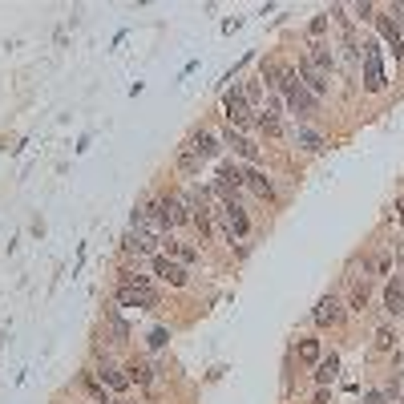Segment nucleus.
I'll return each instance as SVG.
<instances>
[{"mask_svg": "<svg viewBox=\"0 0 404 404\" xmlns=\"http://www.w3.org/2000/svg\"><path fill=\"white\" fill-rule=\"evenodd\" d=\"M299 356H304L308 364H315V360H319V340H304L299 343Z\"/></svg>", "mask_w": 404, "mask_h": 404, "instance_id": "a878e982", "label": "nucleus"}, {"mask_svg": "<svg viewBox=\"0 0 404 404\" xmlns=\"http://www.w3.org/2000/svg\"><path fill=\"white\" fill-rule=\"evenodd\" d=\"M122 372H125L129 384H142V388H150V384H154V364H150V360H129Z\"/></svg>", "mask_w": 404, "mask_h": 404, "instance_id": "2eb2a0df", "label": "nucleus"}, {"mask_svg": "<svg viewBox=\"0 0 404 404\" xmlns=\"http://www.w3.org/2000/svg\"><path fill=\"white\" fill-rule=\"evenodd\" d=\"M222 146H231L235 154L247 158V162H259V158H263V154H259V146H255L251 138H243L239 129H226V134H222Z\"/></svg>", "mask_w": 404, "mask_h": 404, "instance_id": "ddd939ff", "label": "nucleus"}, {"mask_svg": "<svg viewBox=\"0 0 404 404\" xmlns=\"http://www.w3.org/2000/svg\"><path fill=\"white\" fill-rule=\"evenodd\" d=\"M222 109H226V122H231V129L251 122V105H247V97H243V89H226V94H222Z\"/></svg>", "mask_w": 404, "mask_h": 404, "instance_id": "9d476101", "label": "nucleus"}, {"mask_svg": "<svg viewBox=\"0 0 404 404\" xmlns=\"http://www.w3.org/2000/svg\"><path fill=\"white\" fill-rule=\"evenodd\" d=\"M187 146L202 158V162H206V158H218V150H222V142H218L211 129H194V134L187 138Z\"/></svg>", "mask_w": 404, "mask_h": 404, "instance_id": "f8f14e48", "label": "nucleus"}, {"mask_svg": "<svg viewBox=\"0 0 404 404\" xmlns=\"http://www.w3.org/2000/svg\"><path fill=\"white\" fill-rule=\"evenodd\" d=\"M388 17H401V25H404V4H392V8H388Z\"/></svg>", "mask_w": 404, "mask_h": 404, "instance_id": "cd10ccee", "label": "nucleus"}, {"mask_svg": "<svg viewBox=\"0 0 404 404\" xmlns=\"http://www.w3.org/2000/svg\"><path fill=\"white\" fill-rule=\"evenodd\" d=\"M364 85H368V94H380V89H384V69H380L376 45H364Z\"/></svg>", "mask_w": 404, "mask_h": 404, "instance_id": "9b49d317", "label": "nucleus"}, {"mask_svg": "<svg viewBox=\"0 0 404 404\" xmlns=\"http://www.w3.org/2000/svg\"><path fill=\"white\" fill-rule=\"evenodd\" d=\"M368 308V275H352V291H348V311H364Z\"/></svg>", "mask_w": 404, "mask_h": 404, "instance_id": "a211bd4d", "label": "nucleus"}, {"mask_svg": "<svg viewBox=\"0 0 404 404\" xmlns=\"http://www.w3.org/2000/svg\"><path fill=\"white\" fill-rule=\"evenodd\" d=\"M376 25H380V32H384V36H388V45H392V53H396V57H401V53H404V32L396 29V21H392V17H388V12H384V17H376Z\"/></svg>", "mask_w": 404, "mask_h": 404, "instance_id": "aec40b11", "label": "nucleus"}, {"mask_svg": "<svg viewBox=\"0 0 404 404\" xmlns=\"http://www.w3.org/2000/svg\"><path fill=\"white\" fill-rule=\"evenodd\" d=\"M150 267H154L158 279L170 283V287H187V283H190V271L178 263V259H170V255H154V259H150Z\"/></svg>", "mask_w": 404, "mask_h": 404, "instance_id": "7ed1b4c3", "label": "nucleus"}, {"mask_svg": "<svg viewBox=\"0 0 404 404\" xmlns=\"http://www.w3.org/2000/svg\"><path fill=\"white\" fill-rule=\"evenodd\" d=\"M396 211H401V218H404V198H401V202H396Z\"/></svg>", "mask_w": 404, "mask_h": 404, "instance_id": "7c9ffc66", "label": "nucleus"}, {"mask_svg": "<svg viewBox=\"0 0 404 404\" xmlns=\"http://www.w3.org/2000/svg\"><path fill=\"white\" fill-rule=\"evenodd\" d=\"M101 332H105L109 348H125V343H129V323L118 315V308H105V315H101Z\"/></svg>", "mask_w": 404, "mask_h": 404, "instance_id": "1a4fd4ad", "label": "nucleus"}, {"mask_svg": "<svg viewBox=\"0 0 404 404\" xmlns=\"http://www.w3.org/2000/svg\"><path fill=\"white\" fill-rule=\"evenodd\" d=\"M401 401H404V384H401Z\"/></svg>", "mask_w": 404, "mask_h": 404, "instance_id": "2f4dec72", "label": "nucleus"}, {"mask_svg": "<svg viewBox=\"0 0 404 404\" xmlns=\"http://www.w3.org/2000/svg\"><path fill=\"white\" fill-rule=\"evenodd\" d=\"M384 311L388 315H404V283L401 279H392L384 287Z\"/></svg>", "mask_w": 404, "mask_h": 404, "instance_id": "6ab92c4d", "label": "nucleus"}, {"mask_svg": "<svg viewBox=\"0 0 404 404\" xmlns=\"http://www.w3.org/2000/svg\"><path fill=\"white\" fill-rule=\"evenodd\" d=\"M174 162H178V170H182V174H202V158L194 154L187 142L178 146V158H174Z\"/></svg>", "mask_w": 404, "mask_h": 404, "instance_id": "412c9836", "label": "nucleus"}, {"mask_svg": "<svg viewBox=\"0 0 404 404\" xmlns=\"http://www.w3.org/2000/svg\"><path fill=\"white\" fill-rule=\"evenodd\" d=\"M243 187H247L255 198H263V202L275 198V187H271V178H267L263 170H247V174H243Z\"/></svg>", "mask_w": 404, "mask_h": 404, "instance_id": "4468645a", "label": "nucleus"}, {"mask_svg": "<svg viewBox=\"0 0 404 404\" xmlns=\"http://www.w3.org/2000/svg\"><path fill=\"white\" fill-rule=\"evenodd\" d=\"M166 340H170V332H166V328H154V332H150V343H154V348H162Z\"/></svg>", "mask_w": 404, "mask_h": 404, "instance_id": "bb28decb", "label": "nucleus"}, {"mask_svg": "<svg viewBox=\"0 0 404 404\" xmlns=\"http://www.w3.org/2000/svg\"><path fill=\"white\" fill-rule=\"evenodd\" d=\"M215 215H222V226H226V239H231V243L247 235V226H251V222H247V211H243L239 202H222Z\"/></svg>", "mask_w": 404, "mask_h": 404, "instance_id": "423d86ee", "label": "nucleus"}, {"mask_svg": "<svg viewBox=\"0 0 404 404\" xmlns=\"http://www.w3.org/2000/svg\"><path fill=\"white\" fill-rule=\"evenodd\" d=\"M283 101H287V109H291V114H295L299 122H304V118H311V114L319 109V101H315V97L304 89V85H299V77H295V85H291V89L283 94Z\"/></svg>", "mask_w": 404, "mask_h": 404, "instance_id": "6e6552de", "label": "nucleus"}, {"mask_svg": "<svg viewBox=\"0 0 404 404\" xmlns=\"http://www.w3.org/2000/svg\"><path fill=\"white\" fill-rule=\"evenodd\" d=\"M336 372H340V360H336V356L319 360V368H315V384H319V388H328V384L336 380Z\"/></svg>", "mask_w": 404, "mask_h": 404, "instance_id": "4be33fe9", "label": "nucleus"}, {"mask_svg": "<svg viewBox=\"0 0 404 404\" xmlns=\"http://www.w3.org/2000/svg\"><path fill=\"white\" fill-rule=\"evenodd\" d=\"M243 97H247L251 109H255V105H263V81H247V85H243Z\"/></svg>", "mask_w": 404, "mask_h": 404, "instance_id": "b1692460", "label": "nucleus"}, {"mask_svg": "<svg viewBox=\"0 0 404 404\" xmlns=\"http://www.w3.org/2000/svg\"><path fill=\"white\" fill-rule=\"evenodd\" d=\"M343 315H348V308H343L340 295H323V299L315 304V311H311V319H315L319 328H340Z\"/></svg>", "mask_w": 404, "mask_h": 404, "instance_id": "20e7f679", "label": "nucleus"}, {"mask_svg": "<svg viewBox=\"0 0 404 404\" xmlns=\"http://www.w3.org/2000/svg\"><path fill=\"white\" fill-rule=\"evenodd\" d=\"M295 77H299V85H304L315 101H323V97H328V89H332V85H328V77H323L315 65H308V57L295 65Z\"/></svg>", "mask_w": 404, "mask_h": 404, "instance_id": "39448f33", "label": "nucleus"}, {"mask_svg": "<svg viewBox=\"0 0 404 404\" xmlns=\"http://www.w3.org/2000/svg\"><path fill=\"white\" fill-rule=\"evenodd\" d=\"M315 404H328V388H319V392H315Z\"/></svg>", "mask_w": 404, "mask_h": 404, "instance_id": "c85d7f7f", "label": "nucleus"}, {"mask_svg": "<svg viewBox=\"0 0 404 404\" xmlns=\"http://www.w3.org/2000/svg\"><path fill=\"white\" fill-rule=\"evenodd\" d=\"M114 299L122 304V308H146V311H154L158 304H162V295H158L154 287H125V283H118V291H114Z\"/></svg>", "mask_w": 404, "mask_h": 404, "instance_id": "f03ea898", "label": "nucleus"}, {"mask_svg": "<svg viewBox=\"0 0 404 404\" xmlns=\"http://www.w3.org/2000/svg\"><path fill=\"white\" fill-rule=\"evenodd\" d=\"M308 65H315L323 77H332V69H336V53H332V45H311V53H308Z\"/></svg>", "mask_w": 404, "mask_h": 404, "instance_id": "dca6fc26", "label": "nucleus"}, {"mask_svg": "<svg viewBox=\"0 0 404 404\" xmlns=\"http://www.w3.org/2000/svg\"><path fill=\"white\" fill-rule=\"evenodd\" d=\"M364 404H388V401H384V396H376V392H372V396H368V401H364Z\"/></svg>", "mask_w": 404, "mask_h": 404, "instance_id": "c756f323", "label": "nucleus"}, {"mask_svg": "<svg viewBox=\"0 0 404 404\" xmlns=\"http://www.w3.org/2000/svg\"><path fill=\"white\" fill-rule=\"evenodd\" d=\"M291 138H295V146H299V150H308V154H319V150H323V134H315L311 125H295V134H291Z\"/></svg>", "mask_w": 404, "mask_h": 404, "instance_id": "f3484780", "label": "nucleus"}, {"mask_svg": "<svg viewBox=\"0 0 404 404\" xmlns=\"http://www.w3.org/2000/svg\"><path fill=\"white\" fill-rule=\"evenodd\" d=\"M158 215H162V222H166L170 231H174V226H182V222H190L187 198H182V194H174V190L158 194Z\"/></svg>", "mask_w": 404, "mask_h": 404, "instance_id": "f257e3e1", "label": "nucleus"}, {"mask_svg": "<svg viewBox=\"0 0 404 404\" xmlns=\"http://www.w3.org/2000/svg\"><path fill=\"white\" fill-rule=\"evenodd\" d=\"M118 404H122V401H118Z\"/></svg>", "mask_w": 404, "mask_h": 404, "instance_id": "473e14b6", "label": "nucleus"}, {"mask_svg": "<svg viewBox=\"0 0 404 404\" xmlns=\"http://www.w3.org/2000/svg\"><path fill=\"white\" fill-rule=\"evenodd\" d=\"M392 348H396V332L392 328H380L376 332V352H392Z\"/></svg>", "mask_w": 404, "mask_h": 404, "instance_id": "393cba45", "label": "nucleus"}, {"mask_svg": "<svg viewBox=\"0 0 404 404\" xmlns=\"http://www.w3.org/2000/svg\"><path fill=\"white\" fill-rule=\"evenodd\" d=\"M259 129H263V134H271V138H279V134H283L279 114H267V109H263V114H259Z\"/></svg>", "mask_w": 404, "mask_h": 404, "instance_id": "5701e85b", "label": "nucleus"}, {"mask_svg": "<svg viewBox=\"0 0 404 404\" xmlns=\"http://www.w3.org/2000/svg\"><path fill=\"white\" fill-rule=\"evenodd\" d=\"M94 376H97V384H101V388H109V392H125V388H129L125 372L109 360V356H101V360L94 364Z\"/></svg>", "mask_w": 404, "mask_h": 404, "instance_id": "0eeeda50", "label": "nucleus"}]
</instances>
